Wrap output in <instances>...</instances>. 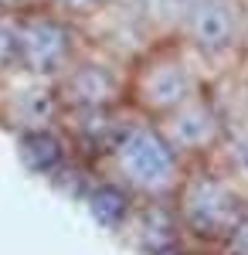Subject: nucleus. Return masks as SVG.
Wrapping results in <instances>:
<instances>
[{
	"label": "nucleus",
	"mask_w": 248,
	"mask_h": 255,
	"mask_svg": "<svg viewBox=\"0 0 248 255\" xmlns=\"http://www.w3.org/2000/svg\"><path fill=\"white\" fill-rule=\"evenodd\" d=\"M96 167L102 180L116 184L133 201L170 204L191 163L167 143L156 119L126 109L116 123L113 136L96 153Z\"/></svg>",
	"instance_id": "obj_1"
},
{
	"label": "nucleus",
	"mask_w": 248,
	"mask_h": 255,
	"mask_svg": "<svg viewBox=\"0 0 248 255\" xmlns=\"http://www.w3.org/2000/svg\"><path fill=\"white\" fill-rule=\"evenodd\" d=\"M187 252L225 249L238 221L248 215V194L225 163H191L170 201Z\"/></svg>",
	"instance_id": "obj_2"
},
{
	"label": "nucleus",
	"mask_w": 248,
	"mask_h": 255,
	"mask_svg": "<svg viewBox=\"0 0 248 255\" xmlns=\"http://www.w3.org/2000/svg\"><path fill=\"white\" fill-rule=\"evenodd\" d=\"M214 85V72L187 48V41L170 34L156 38L129 61L126 75V106L139 116L160 119Z\"/></svg>",
	"instance_id": "obj_3"
},
{
	"label": "nucleus",
	"mask_w": 248,
	"mask_h": 255,
	"mask_svg": "<svg viewBox=\"0 0 248 255\" xmlns=\"http://www.w3.org/2000/svg\"><path fill=\"white\" fill-rule=\"evenodd\" d=\"M85 44L89 41L82 24L61 17L44 3L17 14V65L34 75L58 82L68 72V65L82 55Z\"/></svg>",
	"instance_id": "obj_4"
},
{
	"label": "nucleus",
	"mask_w": 248,
	"mask_h": 255,
	"mask_svg": "<svg viewBox=\"0 0 248 255\" xmlns=\"http://www.w3.org/2000/svg\"><path fill=\"white\" fill-rule=\"evenodd\" d=\"M177 38L187 41L197 58L218 75L245 58L242 41V0H187Z\"/></svg>",
	"instance_id": "obj_5"
},
{
	"label": "nucleus",
	"mask_w": 248,
	"mask_h": 255,
	"mask_svg": "<svg viewBox=\"0 0 248 255\" xmlns=\"http://www.w3.org/2000/svg\"><path fill=\"white\" fill-rule=\"evenodd\" d=\"M126 75L129 61L116 58L96 44H85L68 72L55 82L65 116L75 113H113L126 106Z\"/></svg>",
	"instance_id": "obj_6"
},
{
	"label": "nucleus",
	"mask_w": 248,
	"mask_h": 255,
	"mask_svg": "<svg viewBox=\"0 0 248 255\" xmlns=\"http://www.w3.org/2000/svg\"><path fill=\"white\" fill-rule=\"evenodd\" d=\"M156 126L187 163H204V160H214L221 153L231 129V113L225 99L218 96V89L211 85L194 99L180 102L177 109L163 113L156 119Z\"/></svg>",
	"instance_id": "obj_7"
},
{
	"label": "nucleus",
	"mask_w": 248,
	"mask_h": 255,
	"mask_svg": "<svg viewBox=\"0 0 248 255\" xmlns=\"http://www.w3.org/2000/svg\"><path fill=\"white\" fill-rule=\"evenodd\" d=\"M65 106L58 99V85L44 75L14 65L7 75H0V126L10 133H41L61 126Z\"/></svg>",
	"instance_id": "obj_8"
},
{
	"label": "nucleus",
	"mask_w": 248,
	"mask_h": 255,
	"mask_svg": "<svg viewBox=\"0 0 248 255\" xmlns=\"http://www.w3.org/2000/svg\"><path fill=\"white\" fill-rule=\"evenodd\" d=\"M123 10H129L136 20L150 27L153 38H170L180 31V20L187 10V0H113Z\"/></svg>",
	"instance_id": "obj_9"
},
{
	"label": "nucleus",
	"mask_w": 248,
	"mask_h": 255,
	"mask_svg": "<svg viewBox=\"0 0 248 255\" xmlns=\"http://www.w3.org/2000/svg\"><path fill=\"white\" fill-rule=\"evenodd\" d=\"M214 160L228 167L235 174V180L245 187V194H248V119H231L228 139H225L221 153Z\"/></svg>",
	"instance_id": "obj_10"
},
{
	"label": "nucleus",
	"mask_w": 248,
	"mask_h": 255,
	"mask_svg": "<svg viewBox=\"0 0 248 255\" xmlns=\"http://www.w3.org/2000/svg\"><path fill=\"white\" fill-rule=\"evenodd\" d=\"M218 79L231 85V92H221V85H214V89H218V96L225 99L231 119H248V55L238 61L231 72L218 75Z\"/></svg>",
	"instance_id": "obj_11"
},
{
	"label": "nucleus",
	"mask_w": 248,
	"mask_h": 255,
	"mask_svg": "<svg viewBox=\"0 0 248 255\" xmlns=\"http://www.w3.org/2000/svg\"><path fill=\"white\" fill-rule=\"evenodd\" d=\"M17 65V14L0 10V75Z\"/></svg>",
	"instance_id": "obj_12"
},
{
	"label": "nucleus",
	"mask_w": 248,
	"mask_h": 255,
	"mask_svg": "<svg viewBox=\"0 0 248 255\" xmlns=\"http://www.w3.org/2000/svg\"><path fill=\"white\" fill-rule=\"evenodd\" d=\"M44 7H51V10H58L61 17L75 20V24H85V20H92L109 3V0H41Z\"/></svg>",
	"instance_id": "obj_13"
},
{
	"label": "nucleus",
	"mask_w": 248,
	"mask_h": 255,
	"mask_svg": "<svg viewBox=\"0 0 248 255\" xmlns=\"http://www.w3.org/2000/svg\"><path fill=\"white\" fill-rule=\"evenodd\" d=\"M221 252H228V255H248V215L238 221V228L231 232L228 245H225Z\"/></svg>",
	"instance_id": "obj_14"
},
{
	"label": "nucleus",
	"mask_w": 248,
	"mask_h": 255,
	"mask_svg": "<svg viewBox=\"0 0 248 255\" xmlns=\"http://www.w3.org/2000/svg\"><path fill=\"white\" fill-rule=\"evenodd\" d=\"M41 0H0V10L3 14H24V10H31V7H38Z\"/></svg>",
	"instance_id": "obj_15"
},
{
	"label": "nucleus",
	"mask_w": 248,
	"mask_h": 255,
	"mask_svg": "<svg viewBox=\"0 0 248 255\" xmlns=\"http://www.w3.org/2000/svg\"><path fill=\"white\" fill-rule=\"evenodd\" d=\"M242 41H245V55H248V0H242Z\"/></svg>",
	"instance_id": "obj_16"
},
{
	"label": "nucleus",
	"mask_w": 248,
	"mask_h": 255,
	"mask_svg": "<svg viewBox=\"0 0 248 255\" xmlns=\"http://www.w3.org/2000/svg\"><path fill=\"white\" fill-rule=\"evenodd\" d=\"M187 255H228V252H221V249H211V252H187Z\"/></svg>",
	"instance_id": "obj_17"
}]
</instances>
